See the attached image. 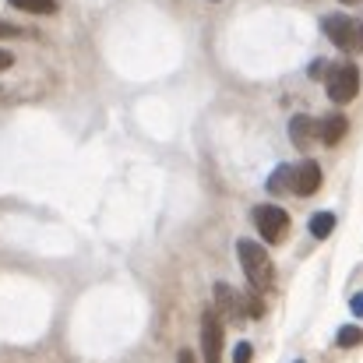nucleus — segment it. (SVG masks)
<instances>
[{
    "mask_svg": "<svg viewBox=\"0 0 363 363\" xmlns=\"http://www.w3.org/2000/svg\"><path fill=\"white\" fill-rule=\"evenodd\" d=\"M261 314H264L261 293H257V296H243V318H261Z\"/></svg>",
    "mask_w": 363,
    "mask_h": 363,
    "instance_id": "nucleus-14",
    "label": "nucleus"
},
{
    "mask_svg": "<svg viewBox=\"0 0 363 363\" xmlns=\"http://www.w3.org/2000/svg\"><path fill=\"white\" fill-rule=\"evenodd\" d=\"M237 257H240V268H243V275H247V282H250V289L261 293V296L272 293L275 268H272L268 247H261V243H254V240H240L237 243Z\"/></svg>",
    "mask_w": 363,
    "mask_h": 363,
    "instance_id": "nucleus-1",
    "label": "nucleus"
},
{
    "mask_svg": "<svg viewBox=\"0 0 363 363\" xmlns=\"http://www.w3.org/2000/svg\"><path fill=\"white\" fill-rule=\"evenodd\" d=\"M212 4H216V0H212Z\"/></svg>",
    "mask_w": 363,
    "mask_h": 363,
    "instance_id": "nucleus-22",
    "label": "nucleus"
},
{
    "mask_svg": "<svg viewBox=\"0 0 363 363\" xmlns=\"http://www.w3.org/2000/svg\"><path fill=\"white\" fill-rule=\"evenodd\" d=\"M346 130H350V121L346 117H328V121L318 123V141H325V145H339L342 138H346Z\"/></svg>",
    "mask_w": 363,
    "mask_h": 363,
    "instance_id": "nucleus-9",
    "label": "nucleus"
},
{
    "mask_svg": "<svg viewBox=\"0 0 363 363\" xmlns=\"http://www.w3.org/2000/svg\"><path fill=\"white\" fill-rule=\"evenodd\" d=\"M11 64H14V57H11V53H7V50H0V71H7V67H11Z\"/></svg>",
    "mask_w": 363,
    "mask_h": 363,
    "instance_id": "nucleus-18",
    "label": "nucleus"
},
{
    "mask_svg": "<svg viewBox=\"0 0 363 363\" xmlns=\"http://www.w3.org/2000/svg\"><path fill=\"white\" fill-rule=\"evenodd\" d=\"M177 363H194V357H191V350H180V357H177Z\"/></svg>",
    "mask_w": 363,
    "mask_h": 363,
    "instance_id": "nucleus-19",
    "label": "nucleus"
},
{
    "mask_svg": "<svg viewBox=\"0 0 363 363\" xmlns=\"http://www.w3.org/2000/svg\"><path fill=\"white\" fill-rule=\"evenodd\" d=\"M212 296H216V314L219 318H230V321H240L243 318V296L230 282H216Z\"/></svg>",
    "mask_w": 363,
    "mask_h": 363,
    "instance_id": "nucleus-6",
    "label": "nucleus"
},
{
    "mask_svg": "<svg viewBox=\"0 0 363 363\" xmlns=\"http://www.w3.org/2000/svg\"><path fill=\"white\" fill-rule=\"evenodd\" d=\"M201 353H205V363L223 360V318L216 314V307L201 314Z\"/></svg>",
    "mask_w": 363,
    "mask_h": 363,
    "instance_id": "nucleus-5",
    "label": "nucleus"
},
{
    "mask_svg": "<svg viewBox=\"0 0 363 363\" xmlns=\"http://www.w3.org/2000/svg\"><path fill=\"white\" fill-rule=\"evenodd\" d=\"M14 35H21V28L11 21H0V39H14Z\"/></svg>",
    "mask_w": 363,
    "mask_h": 363,
    "instance_id": "nucleus-16",
    "label": "nucleus"
},
{
    "mask_svg": "<svg viewBox=\"0 0 363 363\" xmlns=\"http://www.w3.org/2000/svg\"><path fill=\"white\" fill-rule=\"evenodd\" d=\"M325 89H328V99H332V103H353L357 92H360V71H357V64H339V67H332Z\"/></svg>",
    "mask_w": 363,
    "mask_h": 363,
    "instance_id": "nucleus-4",
    "label": "nucleus"
},
{
    "mask_svg": "<svg viewBox=\"0 0 363 363\" xmlns=\"http://www.w3.org/2000/svg\"><path fill=\"white\" fill-rule=\"evenodd\" d=\"M332 230H335V216H332V212H314V216H311V237H314V240L332 237Z\"/></svg>",
    "mask_w": 363,
    "mask_h": 363,
    "instance_id": "nucleus-11",
    "label": "nucleus"
},
{
    "mask_svg": "<svg viewBox=\"0 0 363 363\" xmlns=\"http://www.w3.org/2000/svg\"><path fill=\"white\" fill-rule=\"evenodd\" d=\"M289 141H293L296 148H311V145L318 141V123L311 121V117H303V113H296V117L289 121Z\"/></svg>",
    "mask_w": 363,
    "mask_h": 363,
    "instance_id": "nucleus-8",
    "label": "nucleus"
},
{
    "mask_svg": "<svg viewBox=\"0 0 363 363\" xmlns=\"http://www.w3.org/2000/svg\"><path fill=\"white\" fill-rule=\"evenodd\" d=\"M254 226L264 243H282L289 237V212L279 205H257L254 208Z\"/></svg>",
    "mask_w": 363,
    "mask_h": 363,
    "instance_id": "nucleus-2",
    "label": "nucleus"
},
{
    "mask_svg": "<svg viewBox=\"0 0 363 363\" xmlns=\"http://www.w3.org/2000/svg\"><path fill=\"white\" fill-rule=\"evenodd\" d=\"M254 360V346L250 342H240L237 350H233V363H250Z\"/></svg>",
    "mask_w": 363,
    "mask_h": 363,
    "instance_id": "nucleus-15",
    "label": "nucleus"
},
{
    "mask_svg": "<svg viewBox=\"0 0 363 363\" xmlns=\"http://www.w3.org/2000/svg\"><path fill=\"white\" fill-rule=\"evenodd\" d=\"M342 4H360V0H342Z\"/></svg>",
    "mask_w": 363,
    "mask_h": 363,
    "instance_id": "nucleus-20",
    "label": "nucleus"
},
{
    "mask_svg": "<svg viewBox=\"0 0 363 363\" xmlns=\"http://www.w3.org/2000/svg\"><path fill=\"white\" fill-rule=\"evenodd\" d=\"M321 191V166L318 162H300L296 169H293V194H300V198H311V194H318Z\"/></svg>",
    "mask_w": 363,
    "mask_h": 363,
    "instance_id": "nucleus-7",
    "label": "nucleus"
},
{
    "mask_svg": "<svg viewBox=\"0 0 363 363\" xmlns=\"http://www.w3.org/2000/svg\"><path fill=\"white\" fill-rule=\"evenodd\" d=\"M11 7L28 11V14H53L57 11V0H11Z\"/></svg>",
    "mask_w": 363,
    "mask_h": 363,
    "instance_id": "nucleus-12",
    "label": "nucleus"
},
{
    "mask_svg": "<svg viewBox=\"0 0 363 363\" xmlns=\"http://www.w3.org/2000/svg\"><path fill=\"white\" fill-rule=\"evenodd\" d=\"M268 191L272 194H293V166H279L268 177Z\"/></svg>",
    "mask_w": 363,
    "mask_h": 363,
    "instance_id": "nucleus-10",
    "label": "nucleus"
},
{
    "mask_svg": "<svg viewBox=\"0 0 363 363\" xmlns=\"http://www.w3.org/2000/svg\"><path fill=\"white\" fill-rule=\"evenodd\" d=\"M321 28L339 50H363V25L353 21L350 14H328Z\"/></svg>",
    "mask_w": 363,
    "mask_h": 363,
    "instance_id": "nucleus-3",
    "label": "nucleus"
},
{
    "mask_svg": "<svg viewBox=\"0 0 363 363\" xmlns=\"http://www.w3.org/2000/svg\"><path fill=\"white\" fill-rule=\"evenodd\" d=\"M350 311H353L357 318H363V293H357V296L350 300Z\"/></svg>",
    "mask_w": 363,
    "mask_h": 363,
    "instance_id": "nucleus-17",
    "label": "nucleus"
},
{
    "mask_svg": "<svg viewBox=\"0 0 363 363\" xmlns=\"http://www.w3.org/2000/svg\"><path fill=\"white\" fill-rule=\"evenodd\" d=\"M296 363H303V360H296Z\"/></svg>",
    "mask_w": 363,
    "mask_h": 363,
    "instance_id": "nucleus-21",
    "label": "nucleus"
},
{
    "mask_svg": "<svg viewBox=\"0 0 363 363\" xmlns=\"http://www.w3.org/2000/svg\"><path fill=\"white\" fill-rule=\"evenodd\" d=\"M335 342H339L342 350L360 346V342H363V328H357V325H342V328H339V335H335Z\"/></svg>",
    "mask_w": 363,
    "mask_h": 363,
    "instance_id": "nucleus-13",
    "label": "nucleus"
}]
</instances>
